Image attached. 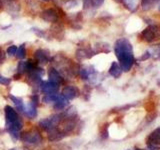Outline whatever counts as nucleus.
Listing matches in <instances>:
<instances>
[{
  "mask_svg": "<svg viewBox=\"0 0 160 150\" xmlns=\"http://www.w3.org/2000/svg\"><path fill=\"white\" fill-rule=\"evenodd\" d=\"M115 55L123 71H129L134 63L133 48L131 43L126 38H120L114 44Z\"/></svg>",
  "mask_w": 160,
  "mask_h": 150,
  "instance_id": "1",
  "label": "nucleus"
},
{
  "mask_svg": "<svg viewBox=\"0 0 160 150\" xmlns=\"http://www.w3.org/2000/svg\"><path fill=\"white\" fill-rule=\"evenodd\" d=\"M141 36H142V39L145 40L146 42L151 43L160 38V30L157 26L151 24L143 30L141 33Z\"/></svg>",
  "mask_w": 160,
  "mask_h": 150,
  "instance_id": "2",
  "label": "nucleus"
},
{
  "mask_svg": "<svg viewBox=\"0 0 160 150\" xmlns=\"http://www.w3.org/2000/svg\"><path fill=\"white\" fill-rule=\"evenodd\" d=\"M20 138H21L22 141L29 143V144H38L41 142V140H42L41 135H40V133L35 129L22 133L20 135Z\"/></svg>",
  "mask_w": 160,
  "mask_h": 150,
  "instance_id": "3",
  "label": "nucleus"
},
{
  "mask_svg": "<svg viewBox=\"0 0 160 150\" xmlns=\"http://www.w3.org/2000/svg\"><path fill=\"white\" fill-rule=\"evenodd\" d=\"M159 145H160V128H157L147 138V146L151 150H158Z\"/></svg>",
  "mask_w": 160,
  "mask_h": 150,
  "instance_id": "4",
  "label": "nucleus"
},
{
  "mask_svg": "<svg viewBox=\"0 0 160 150\" xmlns=\"http://www.w3.org/2000/svg\"><path fill=\"white\" fill-rule=\"evenodd\" d=\"M61 115H53V116L49 117V118H45L41 120L39 123V125L45 130H51L54 129L55 126L59 123V121L61 120Z\"/></svg>",
  "mask_w": 160,
  "mask_h": 150,
  "instance_id": "5",
  "label": "nucleus"
},
{
  "mask_svg": "<svg viewBox=\"0 0 160 150\" xmlns=\"http://www.w3.org/2000/svg\"><path fill=\"white\" fill-rule=\"evenodd\" d=\"M40 17H41V19L44 20V21L53 23V22H56L58 20V13L55 9L49 8L42 11L41 14H40Z\"/></svg>",
  "mask_w": 160,
  "mask_h": 150,
  "instance_id": "6",
  "label": "nucleus"
},
{
  "mask_svg": "<svg viewBox=\"0 0 160 150\" xmlns=\"http://www.w3.org/2000/svg\"><path fill=\"white\" fill-rule=\"evenodd\" d=\"M62 95L67 100H71V99H74L75 97L78 96L79 90H78V88L76 86H73V85H68V86L63 88Z\"/></svg>",
  "mask_w": 160,
  "mask_h": 150,
  "instance_id": "7",
  "label": "nucleus"
},
{
  "mask_svg": "<svg viewBox=\"0 0 160 150\" xmlns=\"http://www.w3.org/2000/svg\"><path fill=\"white\" fill-rule=\"evenodd\" d=\"M34 56H35V59L41 64L48 63L49 59H50L49 52L47 50H44V49H37L36 51L34 52Z\"/></svg>",
  "mask_w": 160,
  "mask_h": 150,
  "instance_id": "8",
  "label": "nucleus"
},
{
  "mask_svg": "<svg viewBox=\"0 0 160 150\" xmlns=\"http://www.w3.org/2000/svg\"><path fill=\"white\" fill-rule=\"evenodd\" d=\"M40 88H41L42 92L46 94H54V93H56V91L58 90V84L53 83L51 81H46V82L41 83Z\"/></svg>",
  "mask_w": 160,
  "mask_h": 150,
  "instance_id": "9",
  "label": "nucleus"
},
{
  "mask_svg": "<svg viewBox=\"0 0 160 150\" xmlns=\"http://www.w3.org/2000/svg\"><path fill=\"white\" fill-rule=\"evenodd\" d=\"M5 117H6V123H11L18 120V114L15 111V109L11 106H6L4 109Z\"/></svg>",
  "mask_w": 160,
  "mask_h": 150,
  "instance_id": "10",
  "label": "nucleus"
},
{
  "mask_svg": "<svg viewBox=\"0 0 160 150\" xmlns=\"http://www.w3.org/2000/svg\"><path fill=\"white\" fill-rule=\"evenodd\" d=\"M36 106L37 105L33 103L32 101L28 102L24 107V113L26 114V116L30 117V118H34L37 115V111H36Z\"/></svg>",
  "mask_w": 160,
  "mask_h": 150,
  "instance_id": "11",
  "label": "nucleus"
},
{
  "mask_svg": "<svg viewBox=\"0 0 160 150\" xmlns=\"http://www.w3.org/2000/svg\"><path fill=\"white\" fill-rule=\"evenodd\" d=\"M48 77H49V81H51L53 83H56V84H59V83H61L63 81L61 75H60V73L55 68H50L49 69Z\"/></svg>",
  "mask_w": 160,
  "mask_h": 150,
  "instance_id": "12",
  "label": "nucleus"
},
{
  "mask_svg": "<svg viewBox=\"0 0 160 150\" xmlns=\"http://www.w3.org/2000/svg\"><path fill=\"white\" fill-rule=\"evenodd\" d=\"M104 3V0H83L84 9H97Z\"/></svg>",
  "mask_w": 160,
  "mask_h": 150,
  "instance_id": "13",
  "label": "nucleus"
},
{
  "mask_svg": "<svg viewBox=\"0 0 160 150\" xmlns=\"http://www.w3.org/2000/svg\"><path fill=\"white\" fill-rule=\"evenodd\" d=\"M4 4L10 12H18L20 10V4L17 0H4Z\"/></svg>",
  "mask_w": 160,
  "mask_h": 150,
  "instance_id": "14",
  "label": "nucleus"
},
{
  "mask_svg": "<svg viewBox=\"0 0 160 150\" xmlns=\"http://www.w3.org/2000/svg\"><path fill=\"white\" fill-rule=\"evenodd\" d=\"M122 73V69L117 62H112L111 66L109 68V74L114 78H118Z\"/></svg>",
  "mask_w": 160,
  "mask_h": 150,
  "instance_id": "15",
  "label": "nucleus"
},
{
  "mask_svg": "<svg viewBox=\"0 0 160 150\" xmlns=\"http://www.w3.org/2000/svg\"><path fill=\"white\" fill-rule=\"evenodd\" d=\"M160 0H141V6L144 11H148L151 8H153Z\"/></svg>",
  "mask_w": 160,
  "mask_h": 150,
  "instance_id": "16",
  "label": "nucleus"
},
{
  "mask_svg": "<svg viewBox=\"0 0 160 150\" xmlns=\"http://www.w3.org/2000/svg\"><path fill=\"white\" fill-rule=\"evenodd\" d=\"M92 55H94V52L88 49H78L76 51V56L78 59H84V58H89Z\"/></svg>",
  "mask_w": 160,
  "mask_h": 150,
  "instance_id": "17",
  "label": "nucleus"
},
{
  "mask_svg": "<svg viewBox=\"0 0 160 150\" xmlns=\"http://www.w3.org/2000/svg\"><path fill=\"white\" fill-rule=\"evenodd\" d=\"M63 133L57 131L56 129H51V131L49 132V135H48V138L50 141H55V140H60L61 138L64 137V135H62Z\"/></svg>",
  "mask_w": 160,
  "mask_h": 150,
  "instance_id": "18",
  "label": "nucleus"
},
{
  "mask_svg": "<svg viewBox=\"0 0 160 150\" xmlns=\"http://www.w3.org/2000/svg\"><path fill=\"white\" fill-rule=\"evenodd\" d=\"M124 6L130 11H135L137 9V0H123Z\"/></svg>",
  "mask_w": 160,
  "mask_h": 150,
  "instance_id": "19",
  "label": "nucleus"
},
{
  "mask_svg": "<svg viewBox=\"0 0 160 150\" xmlns=\"http://www.w3.org/2000/svg\"><path fill=\"white\" fill-rule=\"evenodd\" d=\"M148 53L150 57H153L155 59H160V45H155L148 50Z\"/></svg>",
  "mask_w": 160,
  "mask_h": 150,
  "instance_id": "20",
  "label": "nucleus"
},
{
  "mask_svg": "<svg viewBox=\"0 0 160 150\" xmlns=\"http://www.w3.org/2000/svg\"><path fill=\"white\" fill-rule=\"evenodd\" d=\"M10 99L12 100V101L14 102L15 104V106L17 107L18 110H20V111H24V107H25V105L22 101V99L21 98H17V97H15V96H12V95H10Z\"/></svg>",
  "mask_w": 160,
  "mask_h": 150,
  "instance_id": "21",
  "label": "nucleus"
},
{
  "mask_svg": "<svg viewBox=\"0 0 160 150\" xmlns=\"http://www.w3.org/2000/svg\"><path fill=\"white\" fill-rule=\"evenodd\" d=\"M25 56H26V49H25V44H21L20 47L17 49V52H16V57L18 59H23Z\"/></svg>",
  "mask_w": 160,
  "mask_h": 150,
  "instance_id": "22",
  "label": "nucleus"
},
{
  "mask_svg": "<svg viewBox=\"0 0 160 150\" xmlns=\"http://www.w3.org/2000/svg\"><path fill=\"white\" fill-rule=\"evenodd\" d=\"M17 71H18L19 75H21L25 71H27V63L25 61H20L18 63V66H17Z\"/></svg>",
  "mask_w": 160,
  "mask_h": 150,
  "instance_id": "23",
  "label": "nucleus"
},
{
  "mask_svg": "<svg viewBox=\"0 0 160 150\" xmlns=\"http://www.w3.org/2000/svg\"><path fill=\"white\" fill-rule=\"evenodd\" d=\"M17 46H15V45H11V46H9L6 50V52L8 55L10 56H13V55H16V52H17Z\"/></svg>",
  "mask_w": 160,
  "mask_h": 150,
  "instance_id": "24",
  "label": "nucleus"
},
{
  "mask_svg": "<svg viewBox=\"0 0 160 150\" xmlns=\"http://www.w3.org/2000/svg\"><path fill=\"white\" fill-rule=\"evenodd\" d=\"M80 76H81L82 79H88L90 76L89 70H87L86 68H82L81 70H80Z\"/></svg>",
  "mask_w": 160,
  "mask_h": 150,
  "instance_id": "25",
  "label": "nucleus"
},
{
  "mask_svg": "<svg viewBox=\"0 0 160 150\" xmlns=\"http://www.w3.org/2000/svg\"><path fill=\"white\" fill-rule=\"evenodd\" d=\"M67 104L68 103H65V102H55L54 103V108L56 110H62Z\"/></svg>",
  "mask_w": 160,
  "mask_h": 150,
  "instance_id": "26",
  "label": "nucleus"
},
{
  "mask_svg": "<svg viewBox=\"0 0 160 150\" xmlns=\"http://www.w3.org/2000/svg\"><path fill=\"white\" fill-rule=\"evenodd\" d=\"M10 81H11V80H10L9 78H5L3 76H1V78H0V83L3 84V85H8L10 83Z\"/></svg>",
  "mask_w": 160,
  "mask_h": 150,
  "instance_id": "27",
  "label": "nucleus"
},
{
  "mask_svg": "<svg viewBox=\"0 0 160 150\" xmlns=\"http://www.w3.org/2000/svg\"><path fill=\"white\" fill-rule=\"evenodd\" d=\"M32 31L36 34V35H38L39 37H43L44 36V33L41 31L40 29H36V28H32Z\"/></svg>",
  "mask_w": 160,
  "mask_h": 150,
  "instance_id": "28",
  "label": "nucleus"
},
{
  "mask_svg": "<svg viewBox=\"0 0 160 150\" xmlns=\"http://www.w3.org/2000/svg\"><path fill=\"white\" fill-rule=\"evenodd\" d=\"M5 60V52L0 48V64H2Z\"/></svg>",
  "mask_w": 160,
  "mask_h": 150,
  "instance_id": "29",
  "label": "nucleus"
},
{
  "mask_svg": "<svg viewBox=\"0 0 160 150\" xmlns=\"http://www.w3.org/2000/svg\"><path fill=\"white\" fill-rule=\"evenodd\" d=\"M149 57H150V55H149L148 51H146V52H145V54H143L142 56L139 58V60H146V59H148Z\"/></svg>",
  "mask_w": 160,
  "mask_h": 150,
  "instance_id": "30",
  "label": "nucleus"
},
{
  "mask_svg": "<svg viewBox=\"0 0 160 150\" xmlns=\"http://www.w3.org/2000/svg\"><path fill=\"white\" fill-rule=\"evenodd\" d=\"M2 7H3V2H2V0H0V10L2 9Z\"/></svg>",
  "mask_w": 160,
  "mask_h": 150,
  "instance_id": "31",
  "label": "nucleus"
},
{
  "mask_svg": "<svg viewBox=\"0 0 160 150\" xmlns=\"http://www.w3.org/2000/svg\"><path fill=\"white\" fill-rule=\"evenodd\" d=\"M113 1L117 2V3H122V2H123V0H113Z\"/></svg>",
  "mask_w": 160,
  "mask_h": 150,
  "instance_id": "32",
  "label": "nucleus"
},
{
  "mask_svg": "<svg viewBox=\"0 0 160 150\" xmlns=\"http://www.w3.org/2000/svg\"><path fill=\"white\" fill-rule=\"evenodd\" d=\"M158 9H159V11H160V1H159V4H158Z\"/></svg>",
  "mask_w": 160,
  "mask_h": 150,
  "instance_id": "33",
  "label": "nucleus"
},
{
  "mask_svg": "<svg viewBox=\"0 0 160 150\" xmlns=\"http://www.w3.org/2000/svg\"><path fill=\"white\" fill-rule=\"evenodd\" d=\"M42 1H45V2H47V1H49V0H42Z\"/></svg>",
  "mask_w": 160,
  "mask_h": 150,
  "instance_id": "34",
  "label": "nucleus"
},
{
  "mask_svg": "<svg viewBox=\"0 0 160 150\" xmlns=\"http://www.w3.org/2000/svg\"><path fill=\"white\" fill-rule=\"evenodd\" d=\"M135 150H142V149H138V148H137V149H135Z\"/></svg>",
  "mask_w": 160,
  "mask_h": 150,
  "instance_id": "35",
  "label": "nucleus"
},
{
  "mask_svg": "<svg viewBox=\"0 0 160 150\" xmlns=\"http://www.w3.org/2000/svg\"><path fill=\"white\" fill-rule=\"evenodd\" d=\"M11 150H15V149H11Z\"/></svg>",
  "mask_w": 160,
  "mask_h": 150,
  "instance_id": "36",
  "label": "nucleus"
}]
</instances>
